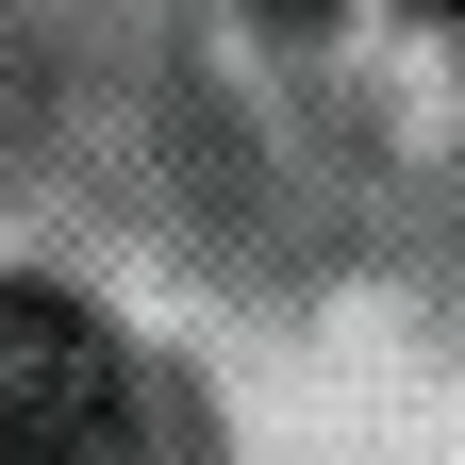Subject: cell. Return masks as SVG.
<instances>
[{"label":"cell","mask_w":465,"mask_h":465,"mask_svg":"<svg viewBox=\"0 0 465 465\" xmlns=\"http://www.w3.org/2000/svg\"><path fill=\"white\" fill-rule=\"evenodd\" d=\"M116 332L50 282H0V465H100L116 432Z\"/></svg>","instance_id":"obj_1"},{"label":"cell","mask_w":465,"mask_h":465,"mask_svg":"<svg viewBox=\"0 0 465 465\" xmlns=\"http://www.w3.org/2000/svg\"><path fill=\"white\" fill-rule=\"evenodd\" d=\"M266 17H316V0H266Z\"/></svg>","instance_id":"obj_2"},{"label":"cell","mask_w":465,"mask_h":465,"mask_svg":"<svg viewBox=\"0 0 465 465\" xmlns=\"http://www.w3.org/2000/svg\"><path fill=\"white\" fill-rule=\"evenodd\" d=\"M416 17H432V0H416Z\"/></svg>","instance_id":"obj_3"}]
</instances>
